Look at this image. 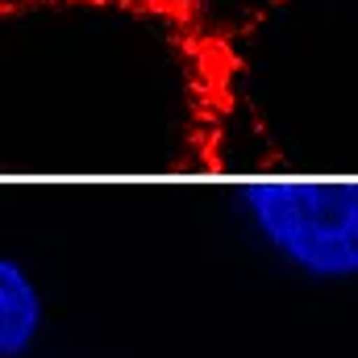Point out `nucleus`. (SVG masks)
<instances>
[{
    "mask_svg": "<svg viewBox=\"0 0 358 358\" xmlns=\"http://www.w3.org/2000/svg\"><path fill=\"white\" fill-rule=\"evenodd\" d=\"M234 200L292 271L321 283L358 279V179H250Z\"/></svg>",
    "mask_w": 358,
    "mask_h": 358,
    "instance_id": "nucleus-1",
    "label": "nucleus"
},
{
    "mask_svg": "<svg viewBox=\"0 0 358 358\" xmlns=\"http://www.w3.org/2000/svg\"><path fill=\"white\" fill-rule=\"evenodd\" d=\"M46 325V300L17 259H0V358H25Z\"/></svg>",
    "mask_w": 358,
    "mask_h": 358,
    "instance_id": "nucleus-2",
    "label": "nucleus"
},
{
    "mask_svg": "<svg viewBox=\"0 0 358 358\" xmlns=\"http://www.w3.org/2000/svg\"><path fill=\"white\" fill-rule=\"evenodd\" d=\"M142 4H159V8H176V13H187V17H192V13H196V8H200L204 0H142Z\"/></svg>",
    "mask_w": 358,
    "mask_h": 358,
    "instance_id": "nucleus-3",
    "label": "nucleus"
}]
</instances>
